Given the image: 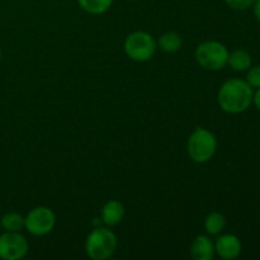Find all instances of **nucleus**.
Instances as JSON below:
<instances>
[{"label": "nucleus", "instance_id": "obj_1", "mask_svg": "<svg viewBox=\"0 0 260 260\" xmlns=\"http://www.w3.org/2000/svg\"><path fill=\"white\" fill-rule=\"evenodd\" d=\"M254 90L246 80L230 79L221 85L217 101L221 109L230 114L245 112L253 103Z\"/></svg>", "mask_w": 260, "mask_h": 260}, {"label": "nucleus", "instance_id": "obj_2", "mask_svg": "<svg viewBox=\"0 0 260 260\" xmlns=\"http://www.w3.org/2000/svg\"><path fill=\"white\" fill-rule=\"evenodd\" d=\"M217 150V139L215 135L203 127H197L188 139L187 151L196 162H207L215 156Z\"/></svg>", "mask_w": 260, "mask_h": 260}, {"label": "nucleus", "instance_id": "obj_3", "mask_svg": "<svg viewBox=\"0 0 260 260\" xmlns=\"http://www.w3.org/2000/svg\"><path fill=\"white\" fill-rule=\"evenodd\" d=\"M117 236L109 229L95 228L85 241V251L93 260L111 258L117 249Z\"/></svg>", "mask_w": 260, "mask_h": 260}, {"label": "nucleus", "instance_id": "obj_4", "mask_svg": "<svg viewBox=\"0 0 260 260\" xmlns=\"http://www.w3.org/2000/svg\"><path fill=\"white\" fill-rule=\"evenodd\" d=\"M229 50L218 41H206L196 50V60L201 68L217 71L228 65Z\"/></svg>", "mask_w": 260, "mask_h": 260}, {"label": "nucleus", "instance_id": "obj_5", "mask_svg": "<svg viewBox=\"0 0 260 260\" xmlns=\"http://www.w3.org/2000/svg\"><path fill=\"white\" fill-rule=\"evenodd\" d=\"M156 51V42L150 33L134 32L124 41V52L131 60L137 62L149 61Z\"/></svg>", "mask_w": 260, "mask_h": 260}, {"label": "nucleus", "instance_id": "obj_6", "mask_svg": "<svg viewBox=\"0 0 260 260\" xmlns=\"http://www.w3.org/2000/svg\"><path fill=\"white\" fill-rule=\"evenodd\" d=\"M56 216L48 207H36L24 217V228L33 236H45L53 230Z\"/></svg>", "mask_w": 260, "mask_h": 260}, {"label": "nucleus", "instance_id": "obj_7", "mask_svg": "<svg viewBox=\"0 0 260 260\" xmlns=\"http://www.w3.org/2000/svg\"><path fill=\"white\" fill-rule=\"evenodd\" d=\"M28 241L19 233L5 231L0 235V258L5 260H19L28 253Z\"/></svg>", "mask_w": 260, "mask_h": 260}, {"label": "nucleus", "instance_id": "obj_8", "mask_svg": "<svg viewBox=\"0 0 260 260\" xmlns=\"http://www.w3.org/2000/svg\"><path fill=\"white\" fill-rule=\"evenodd\" d=\"M241 249H243V246H241L240 239L233 234L221 235L215 244V251L220 258L225 260L238 258L241 254Z\"/></svg>", "mask_w": 260, "mask_h": 260}, {"label": "nucleus", "instance_id": "obj_9", "mask_svg": "<svg viewBox=\"0 0 260 260\" xmlns=\"http://www.w3.org/2000/svg\"><path fill=\"white\" fill-rule=\"evenodd\" d=\"M215 253V244L208 236H197L190 245V255L196 260H212Z\"/></svg>", "mask_w": 260, "mask_h": 260}, {"label": "nucleus", "instance_id": "obj_10", "mask_svg": "<svg viewBox=\"0 0 260 260\" xmlns=\"http://www.w3.org/2000/svg\"><path fill=\"white\" fill-rule=\"evenodd\" d=\"M124 217V207L121 202L113 200L108 201L102 208V221L107 226H117Z\"/></svg>", "mask_w": 260, "mask_h": 260}, {"label": "nucleus", "instance_id": "obj_11", "mask_svg": "<svg viewBox=\"0 0 260 260\" xmlns=\"http://www.w3.org/2000/svg\"><path fill=\"white\" fill-rule=\"evenodd\" d=\"M251 56L248 51L245 50H235L231 53H229L228 65L233 69L234 71H246L251 66Z\"/></svg>", "mask_w": 260, "mask_h": 260}, {"label": "nucleus", "instance_id": "obj_12", "mask_svg": "<svg viewBox=\"0 0 260 260\" xmlns=\"http://www.w3.org/2000/svg\"><path fill=\"white\" fill-rule=\"evenodd\" d=\"M157 45L164 52H177L180 50L183 45L182 37L177 32H167L159 38Z\"/></svg>", "mask_w": 260, "mask_h": 260}, {"label": "nucleus", "instance_id": "obj_13", "mask_svg": "<svg viewBox=\"0 0 260 260\" xmlns=\"http://www.w3.org/2000/svg\"><path fill=\"white\" fill-rule=\"evenodd\" d=\"M226 226L225 216L220 212H211L205 220V229L208 235H218Z\"/></svg>", "mask_w": 260, "mask_h": 260}, {"label": "nucleus", "instance_id": "obj_14", "mask_svg": "<svg viewBox=\"0 0 260 260\" xmlns=\"http://www.w3.org/2000/svg\"><path fill=\"white\" fill-rule=\"evenodd\" d=\"M114 0H78V4L89 14H103L112 7Z\"/></svg>", "mask_w": 260, "mask_h": 260}, {"label": "nucleus", "instance_id": "obj_15", "mask_svg": "<svg viewBox=\"0 0 260 260\" xmlns=\"http://www.w3.org/2000/svg\"><path fill=\"white\" fill-rule=\"evenodd\" d=\"M0 225L5 231L19 233L24 228V217L17 212H8L2 217Z\"/></svg>", "mask_w": 260, "mask_h": 260}, {"label": "nucleus", "instance_id": "obj_16", "mask_svg": "<svg viewBox=\"0 0 260 260\" xmlns=\"http://www.w3.org/2000/svg\"><path fill=\"white\" fill-rule=\"evenodd\" d=\"M246 81L251 88H260V65L249 68L248 75H246Z\"/></svg>", "mask_w": 260, "mask_h": 260}, {"label": "nucleus", "instance_id": "obj_17", "mask_svg": "<svg viewBox=\"0 0 260 260\" xmlns=\"http://www.w3.org/2000/svg\"><path fill=\"white\" fill-rule=\"evenodd\" d=\"M225 3L234 10H246L253 7L255 0H225Z\"/></svg>", "mask_w": 260, "mask_h": 260}, {"label": "nucleus", "instance_id": "obj_18", "mask_svg": "<svg viewBox=\"0 0 260 260\" xmlns=\"http://www.w3.org/2000/svg\"><path fill=\"white\" fill-rule=\"evenodd\" d=\"M253 103H254V106L256 107V109L260 112V88L256 89V91H254Z\"/></svg>", "mask_w": 260, "mask_h": 260}, {"label": "nucleus", "instance_id": "obj_19", "mask_svg": "<svg viewBox=\"0 0 260 260\" xmlns=\"http://www.w3.org/2000/svg\"><path fill=\"white\" fill-rule=\"evenodd\" d=\"M253 8H254V15H255L256 20L260 23V0H255Z\"/></svg>", "mask_w": 260, "mask_h": 260}, {"label": "nucleus", "instance_id": "obj_20", "mask_svg": "<svg viewBox=\"0 0 260 260\" xmlns=\"http://www.w3.org/2000/svg\"><path fill=\"white\" fill-rule=\"evenodd\" d=\"M0 58H2V50H0Z\"/></svg>", "mask_w": 260, "mask_h": 260}]
</instances>
